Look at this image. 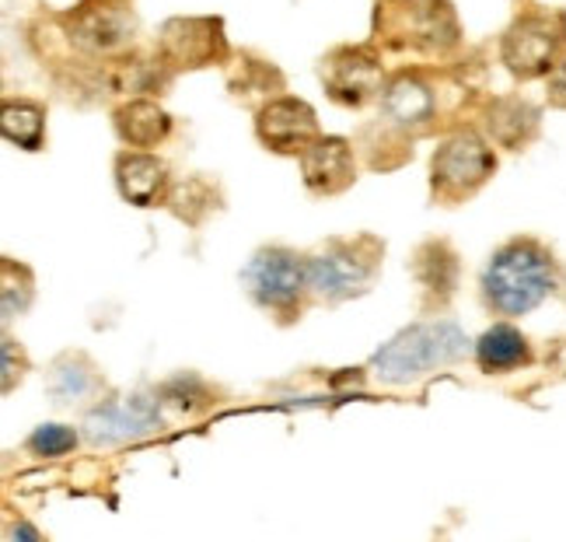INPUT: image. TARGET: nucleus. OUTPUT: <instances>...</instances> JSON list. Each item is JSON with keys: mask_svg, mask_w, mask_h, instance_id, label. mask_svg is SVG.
<instances>
[{"mask_svg": "<svg viewBox=\"0 0 566 542\" xmlns=\"http://www.w3.org/2000/svg\"><path fill=\"white\" fill-rule=\"evenodd\" d=\"M559 284V263L546 242L538 238H511L500 246L483 270V301L500 319H521L535 312Z\"/></svg>", "mask_w": 566, "mask_h": 542, "instance_id": "f257e3e1", "label": "nucleus"}, {"mask_svg": "<svg viewBox=\"0 0 566 542\" xmlns=\"http://www.w3.org/2000/svg\"><path fill=\"white\" fill-rule=\"evenodd\" d=\"M465 346L469 340L454 322H417L381 346L371 361V372L381 382L402 385L454 364L465 354Z\"/></svg>", "mask_w": 566, "mask_h": 542, "instance_id": "f03ea898", "label": "nucleus"}, {"mask_svg": "<svg viewBox=\"0 0 566 542\" xmlns=\"http://www.w3.org/2000/svg\"><path fill=\"white\" fill-rule=\"evenodd\" d=\"M566 56V11H521L500 35V63L521 84L546 81Z\"/></svg>", "mask_w": 566, "mask_h": 542, "instance_id": "7ed1b4c3", "label": "nucleus"}, {"mask_svg": "<svg viewBox=\"0 0 566 542\" xmlns=\"http://www.w3.org/2000/svg\"><path fill=\"white\" fill-rule=\"evenodd\" d=\"M496 144L472 126L451 129L430 158V189L433 200L459 207L472 200L496 171Z\"/></svg>", "mask_w": 566, "mask_h": 542, "instance_id": "20e7f679", "label": "nucleus"}, {"mask_svg": "<svg viewBox=\"0 0 566 542\" xmlns=\"http://www.w3.org/2000/svg\"><path fill=\"white\" fill-rule=\"evenodd\" d=\"M385 246L375 234L343 238L308 256V291L318 301L357 298L378 280Z\"/></svg>", "mask_w": 566, "mask_h": 542, "instance_id": "39448f33", "label": "nucleus"}, {"mask_svg": "<svg viewBox=\"0 0 566 542\" xmlns=\"http://www.w3.org/2000/svg\"><path fill=\"white\" fill-rule=\"evenodd\" d=\"M375 32L385 46H409L423 53H448L462 42L459 18L448 0H399V11L378 0Z\"/></svg>", "mask_w": 566, "mask_h": 542, "instance_id": "423d86ee", "label": "nucleus"}, {"mask_svg": "<svg viewBox=\"0 0 566 542\" xmlns=\"http://www.w3.org/2000/svg\"><path fill=\"white\" fill-rule=\"evenodd\" d=\"M249 298L259 309L273 312L280 322H294L301 312V301L308 291V256L294 249H259L242 273Z\"/></svg>", "mask_w": 566, "mask_h": 542, "instance_id": "0eeeda50", "label": "nucleus"}, {"mask_svg": "<svg viewBox=\"0 0 566 542\" xmlns=\"http://www.w3.org/2000/svg\"><path fill=\"white\" fill-rule=\"evenodd\" d=\"M63 29L77 50L92 56H119L134 46L137 14L134 0H81L77 8L63 14Z\"/></svg>", "mask_w": 566, "mask_h": 542, "instance_id": "6e6552de", "label": "nucleus"}, {"mask_svg": "<svg viewBox=\"0 0 566 542\" xmlns=\"http://www.w3.org/2000/svg\"><path fill=\"white\" fill-rule=\"evenodd\" d=\"M322 84L333 102L364 108L385 92V63L371 46H339L322 60Z\"/></svg>", "mask_w": 566, "mask_h": 542, "instance_id": "1a4fd4ad", "label": "nucleus"}, {"mask_svg": "<svg viewBox=\"0 0 566 542\" xmlns=\"http://www.w3.org/2000/svg\"><path fill=\"white\" fill-rule=\"evenodd\" d=\"M161 60L176 71H200L228 56L221 18H171L161 29Z\"/></svg>", "mask_w": 566, "mask_h": 542, "instance_id": "9d476101", "label": "nucleus"}, {"mask_svg": "<svg viewBox=\"0 0 566 542\" xmlns=\"http://www.w3.org/2000/svg\"><path fill=\"white\" fill-rule=\"evenodd\" d=\"M255 137L266 150L283 158H301L304 147H308L318 134V116L315 108L294 98V95H283V98H270L255 116Z\"/></svg>", "mask_w": 566, "mask_h": 542, "instance_id": "9b49d317", "label": "nucleus"}, {"mask_svg": "<svg viewBox=\"0 0 566 542\" xmlns=\"http://www.w3.org/2000/svg\"><path fill=\"white\" fill-rule=\"evenodd\" d=\"M381 126L396 137H417L438 116V92L430 88L423 74L399 71L391 74L381 92Z\"/></svg>", "mask_w": 566, "mask_h": 542, "instance_id": "f8f14e48", "label": "nucleus"}, {"mask_svg": "<svg viewBox=\"0 0 566 542\" xmlns=\"http://www.w3.org/2000/svg\"><path fill=\"white\" fill-rule=\"evenodd\" d=\"M301 176L315 197H336L357 183L354 144L343 137H315L301 155Z\"/></svg>", "mask_w": 566, "mask_h": 542, "instance_id": "ddd939ff", "label": "nucleus"}, {"mask_svg": "<svg viewBox=\"0 0 566 542\" xmlns=\"http://www.w3.org/2000/svg\"><path fill=\"white\" fill-rule=\"evenodd\" d=\"M116 186H119V197L129 207H158L168 200V168L158 155H147V150L134 147V150H123L116 158Z\"/></svg>", "mask_w": 566, "mask_h": 542, "instance_id": "4468645a", "label": "nucleus"}, {"mask_svg": "<svg viewBox=\"0 0 566 542\" xmlns=\"http://www.w3.org/2000/svg\"><path fill=\"white\" fill-rule=\"evenodd\" d=\"M542 113L521 95H500L483 108V134L500 150H521L538 137Z\"/></svg>", "mask_w": 566, "mask_h": 542, "instance_id": "2eb2a0df", "label": "nucleus"}, {"mask_svg": "<svg viewBox=\"0 0 566 542\" xmlns=\"http://www.w3.org/2000/svg\"><path fill=\"white\" fill-rule=\"evenodd\" d=\"M475 354V364L483 375H511V372H521V367L532 364V340L517 330L511 322H496L490 330L475 340L472 346Z\"/></svg>", "mask_w": 566, "mask_h": 542, "instance_id": "dca6fc26", "label": "nucleus"}, {"mask_svg": "<svg viewBox=\"0 0 566 542\" xmlns=\"http://www.w3.org/2000/svg\"><path fill=\"white\" fill-rule=\"evenodd\" d=\"M158 424V406L147 399H119V403H105L84 424L92 441H126V438H140L150 427Z\"/></svg>", "mask_w": 566, "mask_h": 542, "instance_id": "f3484780", "label": "nucleus"}, {"mask_svg": "<svg viewBox=\"0 0 566 542\" xmlns=\"http://www.w3.org/2000/svg\"><path fill=\"white\" fill-rule=\"evenodd\" d=\"M113 123H116V134L123 137V144L129 147H140V150H150L168 140L171 134V116L161 108V102L155 98H129L123 102L116 113H113Z\"/></svg>", "mask_w": 566, "mask_h": 542, "instance_id": "a211bd4d", "label": "nucleus"}, {"mask_svg": "<svg viewBox=\"0 0 566 542\" xmlns=\"http://www.w3.org/2000/svg\"><path fill=\"white\" fill-rule=\"evenodd\" d=\"M0 134L18 150H42L46 108L32 98H4V105H0Z\"/></svg>", "mask_w": 566, "mask_h": 542, "instance_id": "6ab92c4d", "label": "nucleus"}, {"mask_svg": "<svg viewBox=\"0 0 566 542\" xmlns=\"http://www.w3.org/2000/svg\"><path fill=\"white\" fill-rule=\"evenodd\" d=\"M74 448H77V434L74 427H63V424H42L29 438V451L39 455V459H60V455H67Z\"/></svg>", "mask_w": 566, "mask_h": 542, "instance_id": "aec40b11", "label": "nucleus"}, {"mask_svg": "<svg viewBox=\"0 0 566 542\" xmlns=\"http://www.w3.org/2000/svg\"><path fill=\"white\" fill-rule=\"evenodd\" d=\"M29 301H32V273L21 263H14V259H4V322L25 312Z\"/></svg>", "mask_w": 566, "mask_h": 542, "instance_id": "412c9836", "label": "nucleus"}, {"mask_svg": "<svg viewBox=\"0 0 566 542\" xmlns=\"http://www.w3.org/2000/svg\"><path fill=\"white\" fill-rule=\"evenodd\" d=\"M546 102L566 113V56L556 63V71L546 77Z\"/></svg>", "mask_w": 566, "mask_h": 542, "instance_id": "4be33fe9", "label": "nucleus"}]
</instances>
